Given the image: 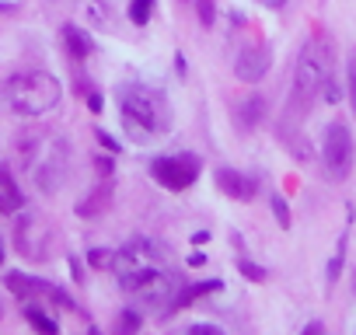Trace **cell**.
Returning <instances> with one entry per match:
<instances>
[{"mask_svg": "<svg viewBox=\"0 0 356 335\" xmlns=\"http://www.w3.org/2000/svg\"><path fill=\"white\" fill-rule=\"evenodd\" d=\"M122 290L133 297V304L147 307V311H175V300L182 293L178 286V276L168 269V262H150V265H140V269H129L119 276Z\"/></svg>", "mask_w": 356, "mask_h": 335, "instance_id": "3957f363", "label": "cell"}, {"mask_svg": "<svg viewBox=\"0 0 356 335\" xmlns=\"http://www.w3.org/2000/svg\"><path fill=\"white\" fill-rule=\"evenodd\" d=\"M150 175L171 189V193H182L200 179V157L196 154H175V157H157L150 164Z\"/></svg>", "mask_w": 356, "mask_h": 335, "instance_id": "8992f818", "label": "cell"}, {"mask_svg": "<svg viewBox=\"0 0 356 335\" xmlns=\"http://www.w3.org/2000/svg\"><path fill=\"white\" fill-rule=\"evenodd\" d=\"M136 328H140V314H136L133 307H129V311H122V314H119V321H115V332H119V335H133Z\"/></svg>", "mask_w": 356, "mask_h": 335, "instance_id": "e0dca14e", "label": "cell"}, {"mask_svg": "<svg viewBox=\"0 0 356 335\" xmlns=\"http://www.w3.org/2000/svg\"><path fill=\"white\" fill-rule=\"evenodd\" d=\"M321 161H325V175L332 182H342L349 179L353 172V161H356V147H353V133L346 122H332L325 129V140H321Z\"/></svg>", "mask_w": 356, "mask_h": 335, "instance_id": "5b68a950", "label": "cell"}, {"mask_svg": "<svg viewBox=\"0 0 356 335\" xmlns=\"http://www.w3.org/2000/svg\"><path fill=\"white\" fill-rule=\"evenodd\" d=\"M108 199H112V186H98V189L91 193V199L77 203V213H81V217H95V213H102V210L108 206Z\"/></svg>", "mask_w": 356, "mask_h": 335, "instance_id": "7c38bea8", "label": "cell"}, {"mask_svg": "<svg viewBox=\"0 0 356 335\" xmlns=\"http://www.w3.org/2000/svg\"><path fill=\"white\" fill-rule=\"evenodd\" d=\"M238 269H241V276H248V279H255V283H266V269L262 265H255V262H248V259H238Z\"/></svg>", "mask_w": 356, "mask_h": 335, "instance_id": "ffe728a7", "label": "cell"}, {"mask_svg": "<svg viewBox=\"0 0 356 335\" xmlns=\"http://www.w3.org/2000/svg\"><path fill=\"white\" fill-rule=\"evenodd\" d=\"M200 18L203 25H213V0H200Z\"/></svg>", "mask_w": 356, "mask_h": 335, "instance_id": "603a6c76", "label": "cell"}, {"mask_svg": "<svg viewBox=\"0 0 356 335\" xmlns=\"http://www.w3.org/2000/svg\"><path fill=\"white\" fill-rule=\"evenodd\" d=\"M241 115H238V122L245 126V129H255L262 119H266V98H259V95H252V98H245L241 101V108H238Z\"/></svg>", "mask_w": 356, "mask_h": 335, "instance_id": "8fae6325", "label": "cell"}, {"mask_svg": "<svg viewBox=\"0 0 356 335\" xmlns=\"http://www.w3.org/2000/svg\"><path fill=\"white\" fill-rule=\"evenodd\" d=\"M150 11H154V0H133V4H129L133 25H147L150 22Z\"/></svg>", "mask_w": 356, "mask_h": 335, "instance_id": "2e32d148", "label": "cell"}, {"mask_svg": "<svg viewBox=\"0 0 356 335\" xmlns=\"http://www.w3.org/2000/svg\"><path fill=\"white\" fill-rule=\"evenodd\" d=\"M269 63H273V49H269L266 42H259V46L241 49V56H238V63H234V74H238V81L255 84V81H262V77H266Z\"/></svg>", "mask_w": 356, "mask_h": 335, "instance_id": "52a82bcc", "label": "cell"}, {"mask_svg": "<svg viewBox=\"0 0 356 335\" xmlns=\"http://www.w3.org/2000/svg\"><path fill=\"white\" fill-rule=\"evenodd\" d=\"M0 314H4V307H0Z\"/></svg>", "mask_w": 356, "mask_h": 335, "instance_id": "f546056e", "label": "cell"}, {"mask_svg": "<svg viewBox=\"0 0 356 335\" xmlns=\"http://www.w3.org/2000/svg\"><path fill=\"white\" fill-rule=\"evenodd\" d=\"M0 262H4V248H0Z\"/></svg>", "mask_w": 356, "mask_h": 335, "instance_id": "83f0119b", "label": "cell"}, {"mask_svg": "<svg viewBox=\"0 0 356 335\" xmlns=\"http://www.w3.org/2000/svg\"><path fill=\"white\" fill-rule=\"evenodd\" d=\"M346 88H349V105L356 112V49L349 53V67H346Z\"/></svg>", "mask_w": 356, "mask_h": 335, "instance_id": "d6986e66", "label": "cell"}, {"mask_svg": "<svg viewBox=\"0 0 356 335\" xmlns=\"http://www.w3.org/2000/svg\"><path fill=\"white\" fill-rule=\"evenodd\" d=\"M269 206H273V213H276V224L286 231V227H290V206H286V199H283V196H273Z\"/></svg>", "mask_w": 356, "mask_h": 335, "instance_id": "ac0fdd59", "label": "cell"}, {"mask_svg": "<svg viewBox=\"0 0 356 335\" xmlns=\"http://www.w3.org/2000/svg\"><path fill=\"white\" fill-rule=\"evenodd\" d=\"M342 262H346V234L339 238V248L332 252V262H328V269H325L328 283H335V279H339V272H342Z\"/></svg>", "mask_w": 356, "mask_h": 335, "instance_id": "5bb4252c", "label": "cell"}, {"mask_svg": "<svg viewBox=\"0 0 356 335\" xmlns=\"http://www.w3.org/2000/svg\"><path fill=\"white\" fill-rule=\"evenodd\" d=\"M119 108H122V126L136 143H154L157 136L171 129V119H175L164 91L147 88V84H129L119 98Z\"/></svg>", "mask_w": 356, "mask_h": 335, "instance_id": "6da1fadb", "label": "cell"}, {"mask_svg": "<svg viewBox=\"0 0 356 335\" xmlns=\"http://www.w3.org/2000/svg\"><path fill=\"white\" fill-rule=\"evenodd\" d=\"M332 81V42L311 39L293 67V95H290V115H307V108L321 98L325 84Z\"/></svg>", "mask_w": 356, "mask_h": 335, "instance_id": "7a4b0ae2", "label": "cell"}, {"mask_svg": "<svg viewBox=\"0 0 356 335\" xmlns=\"http://www.w3.org/2000/svg\"><path fill=\"white\" fill-rule=\"evenodd\" d=\"M300 335H325V328H321L318 321H311V325H307V328H304Z\"/></svg>", "mask_w": 356, "mask_h": 335, "instance_id": "cb8c5ba5", "label": "cell"}, {"mask_svg": "<svg viewBox=\"0 0 356 335\" xmlns=\"http://www.w3.org/2000/svg\"><path fill=\"white\" fill-rule=\"evenodd\" d=\"M8 286H11L18 297H29V293H35V290H39V283H35V279H29V276H22V272H8Z\"/></svg>", "mask_w": 356, "mask_h": 335, "instance_id": "9a60e30c", "label": "cell"}, {"mask_svg": "<svg viewBox=\"0 0 356 335\" xmlns=\"http://www.w3.org/2000/svg\"><path fill=\"white\" fill-rule=\"evenodd\" d=\"M88 105H91V112H98V108H102V95H91Z\"/></svg>", "mask_w": 356, "mask_h": 335, "instance_id": "484cf974", "label": "cell"}, {"mask_svg": "<svg viewBox=\"0 0 356 335\" xmlns=\"http://www.w3.org/2000/svg\"><path fill=\"white\" fill-rule=\"evenodd\" d=\"M217 189L231 199H252L255 193V182L245 179L241 172H234V168H217Z\"/></svg>", "mask_w": 356, "mask_h": 335, "instance_id": "ba28073f", "label": "cell"}, {"mask_svg": "<svg viewBox=\"0 0 356 335\" xmlns=\"http://www.w3.org/2000/svg\"><path fill=\"white\" fill-rule=\"evenodd\" d=\"M98 140H102V143H105V147H108V150H119V143H115V140H112V136H108V133H98Z\"/></svg>", "mask_w": 356, "mask_h": 335, "instance_id": "d4e9b609", "label": "cell"}, {"mask_svg": "<svg viewBox=\"0 0 356 335\" xmlns=\"http://www.w3.org/2000/svg\"><path fill=\"white\" fill-rule=\"evenodd\" d=\"M63 42H67V53L74 56V60H84V56H91V39L84 35V28H77V25H63Z\"/></svg>", "mask_w": 356, "mask_h": 335, "instance_id": "30bf717a", "label": "cell"}, {"mask_svg": "<svg viewBox=\"0 0 356 335\" xmlns=\"http://www.w3.org/2000/svg\"><path fill=\"white\" fill-rule=\"evenodd\" d=\"M266 4H269V8H283V4H286V0H266Z\"/></svg>", "mask_w": 356, "mask_h": 335, "instance_id": "4316f807", "label": "cell"}, {"mask_svg": "<svg viewBox=\"0 0 356 335\" xmlns=\"http://www.w3.org/2000/svg\"><path fill=\"white\" fill-rule=\"evenodd\" d=\"M108 262H112V255H108L105 248H95V252H91V265H95V269H102V265H108Z\"/></svg>", "mask_w": 356, "mask_h": 335, "instance_id": "44dd1931", "label": "cell"}, {"mask_svg": "<svg viewBox=\"0 0 356 335\" xmlns=\"http://www.w3.org/2000/svg\"><path fill=\"white\" fill-rule=\"evenodd\" d=\"M186 335H224V332H220L217 325H193Z\"/></svg>", "mask_w": 356, "mask_h": 335, "instance_id": "7402d4cb", "label": "cell"}, {"mask_svg": "<svg viewBox=\"0 0 356 335\" xmlns=\"http://www.w3.org/2000/svg\"><path fill=\"white\" fill-rule=\"evenodd\" d=\"M25 318H29V321H32V325H35L42 335H56V332H60V328H56V321H53L49 314H42L39 307H29V311H25Z\"/></svg>", "mask_w": 356, "mask_h": 335, "instance_id": "4fadbf2b", "label": "cell"}, {"mask_svg": "<svg viewBox=\"0 0 356 335\" xmlns=\"http://www.w3.org/2000/svg\"><path fill=\"white\" fill-rule=\"evenodd\" d=\"M91 335H102V332H91Z\"/></svg>", "mask_w": 356, "mask_h": 335, "instance_id": "f1b7e54d", "label": "cell"}, {"mask_svg": "<svg viewBox=\"0 0 356 335\" xmlns=\"http://www.w3.org/2000/svg\"><path fill=\"white\" fill-rule=\"evenodd\" d=\"M60 95H63L60 81L53 74H42V70L18 74L4 84V98L18 115H42V112L60 105Z\"/></svg>", "mask_w": 356, "mask_h": 335, "instance_id": "277c9868", "label": "cell"}, {"mask_svg": "<svg viewBox=\"0 0 356 335\" xmlns=\"http://www.w3.org/2000/svg\"><path fill=\"white\" fill-rule=\"evenodd\" d=\"M0 210L4 213H18L22 210V189L15 186L8 168H0Z\"/></svg>", "mask_w": 356, "mask_h": 335, "instance_id": "9c48e42d", "label": "cell"}]
</instances>
